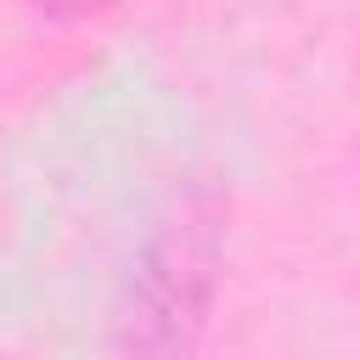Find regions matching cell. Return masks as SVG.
Masks as SVG:
<instances>
[{
	"instance_id": "cell-1",
	"label": "cell",
	"mask_w": 360,
	"mask_h": 360,
	"mask_svg": "<svg viewBox=\"0 0 360 360\" xmlns=\"http://www.w3.org/2000/svg\"><path fill=\"white\" fill-rule=\"evenodd\" d=\"M219 276V231L208 214H180L158 231L146 259L135 264L124 304V349L129 360H191Z\"/></svg>"
}]
</instances>
